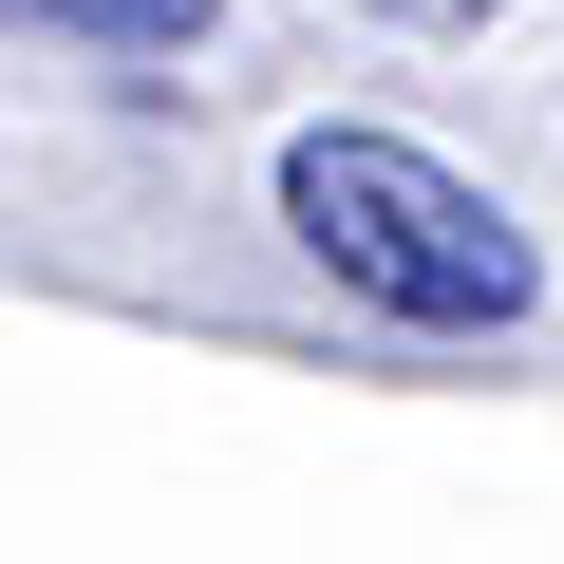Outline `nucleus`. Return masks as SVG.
<instances>
[{"label": "nucleus", "instance_id": "1", "mask_svg": "<svg viewBox=\"0 0 564 564\" xmlns=\"http://www.w3.org/2000/svg\"><path fill=\"white\" fill-rule=\"evenodd\" d=\"M282 226H302V263L339 282V302L433 321V339H508L527 282H545L527 226L452 151H414V132H282Z\"/></svg>", "mask_w": 564, "mask_h": 564}, {"label": "nucleus", "instance_id": "2", "mask_svg": "<svg viewBox=\"0 0 564 564\" xmlns=\"http://www.w3.org/2000/svg\"><path fill=\"white\" fill-rule=\"evenodd\" d=\"M20 39H76V57H207L226 0H0Z\"/></svg>", "mask_w": 564, "mask_h": 564}]
</instances>
